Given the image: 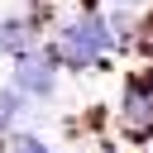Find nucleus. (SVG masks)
Here are the masks:
<instances>
[{
  "instance_id": "7ed1b4c3",
  "label": "nucleus",
  "mask_w": 153,
  "mask_h": 153,
  "mask_svg": "<svg viewBox=\"0 0 153 153\" xmlns=\"http://www.w3.org/2000/svg\"><path fill=\"white\" fill-rule=\"evenodd\" d=\"M0 53H14V57L33 53V24L29 19H5L0 24Z\"/></svg>"
},
{
  "instance_id": "f257e3e1",
  "label": "nucleus",
  "mask_w": 153,
  "mask_h": 153,
  "mask_svg": "<svg viewBox=\"0 0 153 153\" xmlns=\"http://www.w3.org/2000/svg\"><path fill=\"white\" fill-rule=\"evenodd\" d=\"M120 38H115V29L100 19V14H86V19H76V24H67L62 33H57V43H53V53H57V62L62 67H91V62H100L110 48H115Z\"/></svg>"
},
{
  "instance_id": "20e7f679",
  "label": "nucleus",
  "mask_w": 153,
  "mask_h": 153,
  "mask_svg": "<svg viewBox=\"0 0 153 153\" xmlns=\"http://www.w3.org/2000/svg\"><path fill=\"white\" fill-rule=\"evenodd\" d=\"M24 110H29V96H24L19 86H5V91H0V134H5Z\"/></svg>"
},
{
  "instance_id": "f03ea898",
  "label": "nucleus",
  "mask_w": 153,
  "mask_h": 153,
  "mask_svg": "<svg viewBox=\"0 0 153 153\" xmlns=\"http://www.w3.org/2000/svg\"><path fill=\"white\" fill-rule=\"evenodd\" d=\"M14 86H19L24 96L48 100V96L57 91V53L48 48V53H24V57H14Z\"/></svg>"
},
{
  "instance_id": "423d86ee",
  "label": "nucleus",
  "mask_w": 153,
  "mask_h": 153,
  "mask_svg": "<svg viewBox=\"0 0 153 153\" xmlns=\"http://www.w3.org/2000/svg\"><path fill=\"white\" fill-rule=\"evenodd\" d=\"M100 153H115V148H100Z\"/></svg>"
},
{
  "instance_id": "39448f33",
  "label": "nucleus",
  "mask_w": 153,
  "mask_h": 153,
  "mask_svg": "<svg viewBox=\"0 0 153 153\" xmlns=\"http://www.w3.org/2000/svg\"><path fill=\"white\" fill-rule=\"evenodd\" d=\"M10 148H14V153H53L38 134H14V143H10Z\"/></svg>"
}]
</instances>
